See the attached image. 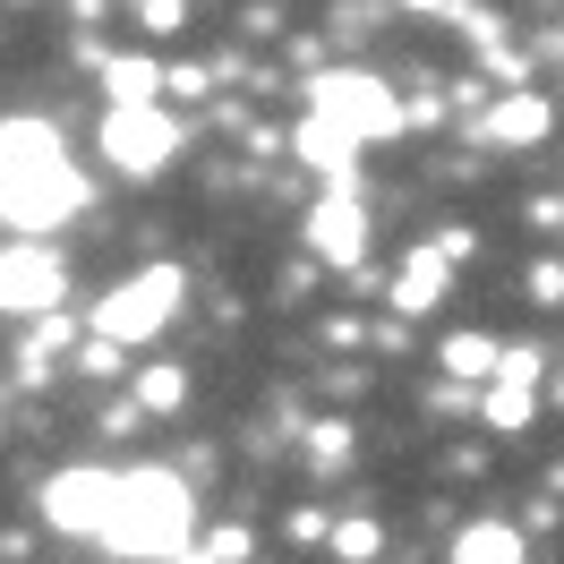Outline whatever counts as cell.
<instances>
[{"label": "cell", "instance_id": "1", "mask_svg": "<svg viewBox=\"0 0 564 564\" xmlns=\"http://www.w3.org/2000/svg\"><path fill=\"white\" fill-rule=\"evenodd\" d=\"M77 206H86V180H77L61 129L52 120H0V223L52 231Z\"/></svg>", "mask_w": 564, "mask_h": 564}, {"label": "cell", "instance_id": "2", "mask_svg": "<svg viewBox=\"0 0 564 564\" xmlns=\"http://www.w3.org/2000/svg\"><path fill=\"white\" fill-rule=\"evenodd\" d=\"M197 530V496L180 470H120V496H111V522L104 547L111 556H145V564H172Z\"/></svg>", "mask_w": 564, "mask_h": 564}, {"label": "cell", "instance_id": "3", "mask_svg": "<svg viewBox=\"0 0 564 564\" xmlns=\"http://www.w3.org/2000/svg\"><path fill=\"white\" fill-rule=\"evenodd\" d=\"M180 291H188V274H180V265H145V274H129L104 308H95V334H104V343H120V351H138V343H154V334L180 317Z\"/></svg>", "mask_w": 564, "mask_h": 564}, {"label": "cell", "instance_id": "4", "mask_svg": "<svg viewBox=\"0 0 564 564\" xmlns=\"http://www.w3.org/2000/svg\"><path fill=\"white\" fill-rule=\"evenodd\" d=\"M308 95H317V120H334V129H343V138H393V129H402V104H393V86L386 77H368V69H325L317 86H308Z\"/></svg>", "mask_w": 564, "mask_h": 564}, {"label": "cell", "instance_id": "5", "mask_svg": "<svg viewBox=\"0 0 564 564\" xmlns=\"http://www.w3.org/2000/svg\"><path fill=\"white\" fill-rule=\"evenodd\" d=\"M180 154V120L163 104H138V111H104V163L129 180H154L163 163Z\"/></svg>", "mask_w": 564, "mask_h": 564}, {"label": "cell", "instance_id": "6", "mask_svg": "<svg viewBox=\"0 0 564 564\" xmlns=\"http://www.w3.org/2000/svg\"><path fill=\"white\" fill-rule=\"evenodd\" d=\"M61 291H69V274H61V257L43 240L0 248V317H52Z\"/></svg>", "mask_w": 564, "mask_h": 564}, {"label": "cell", "instance_id": "7", "mask_svg": "<svg viewBox=\"0 0 564 564\" xmlns=\"http://www.w3.org/2000/svg\"><path fill=\"white\" fill-rule=\"evenodd\" d=\"M111 496H120V470H61V479H43V522L69 539H104Z\"/></svg>", "mask_w": 564, "mask_h": 564}, {"label": "cell", "instance_id": "8", "mask_svg": "<svg viewBox=\"0 0 564 564\" xmlns=\"http://www.w3.org/2000/svg\"><path fill=\"white\" fill-rule=\"evenodd\" d=\"M359 248H368V214H359L351 188H334L308 206V257L317 265H359Z\"/></svg>", "mask_w": 564, "mask_h": 564}, {"label": "cell", "instance_id": "9", "mask_svg": "<svg viewBox=\"0 0 564 564\" xmlns=\"http://www.w3.org/2000/svg\"><path fill=\"white\" fill-rule=\"evenodd\" d=\"M547 129H556V104H547V95H496L488 120H479L488 145H539Z\"/></svg>", "mask_w": 564, "mask_h": 564}, {"label": "cell", "instance_id": "10", "mask_svg": "<svg viewBox=\"0 0 564 564\" xmlns=\"http://www.w3.org/2000/svg\"><path fill=\"white\" fill-rule=\"evenodd\" d=\"M445 282H454V257H445L436 240L411 248V257H402V274H393V308H402V317H420V308L445 300Z\"/></svg>", "mask_w": 564, "mask_h": 564}, {"label": "cell", "instance_id": "11", "mask_svg": "<svg viewBox=\"0 0 564 564\" xmlns=\"http://www.w3.org/2000/svg\"><path fill=\"white\" fill-rule=\"evenodd\" d=\"M300 154H308V163H317V172L334 180V188H351L359 138H343V129H334V120H317V111H308V120H300Z\"/></svg>", "mask_w": 564, "mask_h": 564}, {"label": "cell", "instance_id": "12", "mask_svg": "<svg viewBox=\"0 0 564 564\" xmlns=\"http://www.w3.org/2000/svg\"><path fill=\"white\" fill-rule=\"evenodd\" d=\"M454 564H522V530L513 522H462L454 530Z\"/></svg>", "mask_w": 564, "mask_h": 564}, {"label": "cell", "instance_id": "13", "mask_svg": "<svg viewBox=\"0 0 564 564\" xmlns=\"http://www.w3.org/2000/svg\"><path fill=\"white\" fill-rule=\"evenodd\" d=\"M154 86H163V69L154 61H104V95H111V111H138V104H154Z\"/></svg>", "mask_w": 564, "mask_h": 564}, {"label": "cell", "instance_id": "14", "mask_svg": "<svg viewBox=\"0 0 564 564\" xmlns=\"http://www.w3.org/2000/svg\"><path fill=\"white\" fill-rule=\"evenodd\" d=\"M180 402H188V368H180V359H154V368H138V411L172 420Z\"/></svg>", "mask_w": 564, "mask_h": 564}, {"label": "cell", "instance_id": "15", "mask_svg": "<svg viewBox=\"0 0 564 564\" xmlns=\"http://www.w3.org/2000/svg\"><path fill=\"white\" fill-rule=\"evenodd\" d=\"M496 334H445V377H462V386H479V377H496Z\"/></svg>", "mask_w": 564, "mask_h": 564}, {"label": "cell", "instance_id": "16", "mask_svg": "<svg viewBox=\"0 0 564 564\" xmlns=\"http://www.w3.org/2000/svg\"><path fill=\"white\" fill-rule=\"evenodd\" d=\"M377 547H386V530L368 522V513H351V522H334V556H343V564H377Z\"/></svg>", "mask_w": 564, "mask_h": 564}, {"label": "cell", "instance_id": "17", "mask_svg": "<svg viewBox=\"0 0 564 564\" xmlns=\"http://www.w3.org/2000/svg\"><path fill=\"white\" fill-rule=\"evenodd\" d=\"M479 411H488V427H505V436H513V427H530V386H505V377H496Z\"/></svg>", "mask_w": 564, "mask_h": 564}, {"label": "cell", "instance_id": "18", "mask_svg": "<svg viewBox=\"0 0 564 564\" xmlns=\"http://www.w3.org/2000/svg\"><path fill=\"white\" fill-rule=\"evenodd\" d=\"M77 377H120V343H104V334H95V343L77 351Z\"/></svg>", "mask_w": 564, "mask_h": 564}, {"label": "cell", "instance_id": "19", "mask_svg": "<svg viewBox=\"0 0 564 564\" xmlns=\"http://www.w3.org/2000/svg\"><path fill=\"white\" fill-rule=\"evenodd\" d=\"M145 35H180V0H138Z\"/></svg>", "mask_w": 564, "mask_h": 564}, {"label": "cell", "instance_id": "20", "mask_svg": "<svg viewBox=\"0 0 564 564\" xmlns=\"http://www.w3.org/2000/svg\"><path fill=\"white\" fill-rule=\"evenodd\" d=\"M317 462H351V427H317V445H308Z\"/></svg>", "mask_w": 564, "mask_h": 564}, {"label": "cell", "instance_id": "21", "mask_svg": "<svg viewBox=\"0 0 564 564\" xmlns=\"http://www.w3.org/2000/svg\"><path fill=\"white\" fill-rule=\"evenodd\" d=\"M530 291H539V308H556V300H564V265H539V274H530Z\"/></svg>", "mask_w": 564, "mask_h": 564}, {"label": "cell", "instance_id": "22", "mask_svg": "<svg viewBox=\"0 0 564 564\" xmlns=\"http://www.w3.org/2000/svg\"><path fill=\"white\" fill-rule=\"evenodd\" d=\"M393 9H445V0H393Z\"/></svg>", "mask_w": 564, "mask_h": 564}, {"label": "cell", "instance_id": "23", "mask_svg": "<svg viewBox=\"0 0 564 564\" xmlns=\"http://www.w3.org/2000/svg\"><path fill=\"white\" fill-rule=\"evenodd\" d=\"M556 488H564V470H556Z\"/></svg>", "mask_w": 564, "mask_h": 564}]
</instances>
